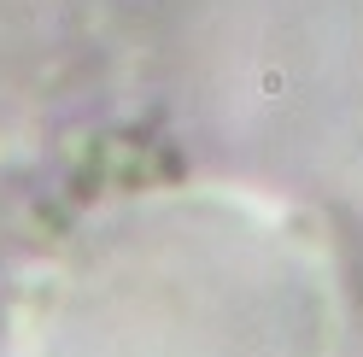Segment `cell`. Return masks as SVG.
<instances>
[{
    "mask_svg": "<svg viewBox=\"0 0 363 357\" xmlns=\"http://www.w3.org/2000/svg\"><path fill=\"white\" fill-rule=\"evenodd\" d=\"M158 258V310H164V334L147 310L141 281L129 276V258H106L118 281L129 287L141 322L123 310L111 293L100 305V334L59 322L53 328V357H323V317H316L311 287L299 281V258L293 246H269L276 234L252 229H211V234H182L164 229Z\"/></svg>",
    "mask_w": 363,
    "mask_h": 357,
    "instance_id": "1",
    "label": "cell"
}]
</instances>
